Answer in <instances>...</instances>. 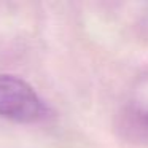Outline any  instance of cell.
I'll return each instance as SVG.
<instances>
[{
    "instance_id": "obj_1",
    "label": "cell",
    "mask_w": 148,
    "mask_h": 148,
    "mask_svg": "<svg viewBox=\"0 0 148 148\" xmlns=\"http://www.w3.org/2000/svg\"><path fill=\"white\" fill-rule=\"evenodd\" d=\"M43 115L45 105L26 81L13 75H0V116L32 123Z\"/></svg>"
}]
</instances>
